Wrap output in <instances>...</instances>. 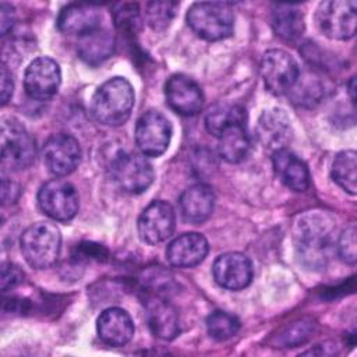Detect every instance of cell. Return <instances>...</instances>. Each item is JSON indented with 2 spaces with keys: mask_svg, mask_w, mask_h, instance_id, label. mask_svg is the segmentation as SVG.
Here are the masks:
<instances>
[{
  "mask_svg": "<svg viewBox=\"0 0 357 357\" xmlns=\"http://www.w3.org/2000/svg\"><path fill=\"white\" fill-rule=\"evenodd\" d=\"M336 222L328 212L308 211L296 222L294 243L297 255L310 269L326 266L336 250Z\"/></svg>",
  "mask_w": 357,
  "mask_h": 357,
  "instance_id": "1",
  "label": "cell"
},
{
  "mask_svg": "<svg viewBox=\"0 0 357 357\" xmlns=\"http://www.w3.org/2000/svg\"><path fill=\"white\" fill-rule=\"evenodd\" d=\"M134 106V89L123 77L105 81L93 93L89 105L93 119L109 127L126 123Z\"/></svg>",
  "mask_w": 357,
  "mask_h": 357,
  "instance_id": "2",
  "label": "cell"
},
{
  "mask_svg": "<svg viewBox=\"0 0 357 357\" xmlns=\"http://www.w3.org/2000/svg\"><path fill=\"white\" fill-rule=\"evenodd\" d=\"M20 245L28 265L36 269H46L59 258L61 234L54 223L38 222L25 229Z\"/></svg>",
  "mask_w": 357,
  "mask_h": 357,
  "instance_id": "3",
  "label": "cell"
},
{
  "mask_svg": "<svg viewBox=\"0 0 357 357\" xmlns=\"http://www.w3.org/2000/svg\"><path fill=\"white\" fill-rule=\"evenodd\" d=\"M188 26L205 40H220L233 33L234 14L220 1L194 3L187 11Z\"/></svg>",
  "mask_w": 357,
  "mask_h": 357,
  "instance_id": "4",
  "label": "cell"
},
{
  "mask_svg": "<svg viewBox=\"0 0 357 357\" xmlns=\"http://www.w3.org/2000/svg\"><path fill=\"white\" fill-rule=\"evenodd\" d=\"M36 156L35 141L31 134L14 119L1 123V163L10 170L29 167Z\"/></svg>",
  "mask_w": 357,
  "mask_h": 357,
  "instance_id": "5",
  "label": "cell"
},
{
  "mask_svg": "<svg viewBox=\"0 0 357 357\" xmlns=\"http://www.w3.org/2000/svg\"><path fill=\"white\" fill-rule=\"evenodd\" d=\"M356 1L331 0L319 3L315 21L319 31L329 39L347 40L356 33Z\"/></svg>",
  "mask_w": 357,
  "mask_h": 357,
  "instance_id": "6",
  "label": "cell"
},
{
  "mask_svg": "<svg viewBox=\"0 0 357 357\" xmlns=\"http://www.w3.org/2000/svg\"><path fill=\"white\" fill-rule=\"evenodd\" d=\"M261 75L269 92L273 95H284L297 85L300 68L297 61L287 52L271 49L262 56Z\"/></svg>",
  "mask_w": 357,
  "mask_h": 357,
  "instance_id": "7",
  "label": "cell"
},
{
  "mask_svg": "<svg viewBox=\"0 0 357 357\" xmlns=\"http://www.w3.org/2000/svg\"><path fill=\"white\" fill-rule=\"evenodd\" d=\"M38 204L49 218L59 222H68L78 212L79 198L71 183L54 178L40 187L38 192Z\"/></svg>",
  "mask_w": 357,
  "mask_h": 357,
  "instance_id": "8",
  "label": "cell"
},
{
  "mask_svg": "<svg viewBox=\"0 0 357 357\" xmlns=\"http://www.w3.org/2000/svg\"><path fill=\"white\" fill-rule=\"evenodd\" d=\"M134 138L142 155L156 158L165 153L170 144L172 126L160 112L148 110L137 120Z\"/></svg>",
  "mask_w": 357,
  "mask_h": 357,
  "instance_id": "9",
  "label": "cell"
},
{
  "mask_svg": "<svg viewBox=\"0 0 357 357\" xmlns=\"http://www.w3.org/2000/svg\"><path fill=\"white\" fill-rule=\"evenodd\" d=\"M112 177L123 191L141 194L152 184L155 173L152 165L144 156L120 153L112 162Z\"/></svg>",
  "mask_w": 357,
  "mask_h": 357,
  "instance_id": "10",
  "label": "cell"
},
{
  "mask_svg": "<svg viewBox=\"0 0 357 357\" xmlns=\"http://www.w3.org/2000/svg\"><path fill=\"white\" fill-rule=\"evenodd\" d=\"M81 162V146L70 134H53L43 145V163L54 176L73 173Z\"/></svg>",
  "mask_w": 357,
  "mask_h": 357,
  "instance_id": "11",
  "label": "cell"
},
{
  "mask_svg": "<svg viewBox=\"0 0 357 357\" xmlns=\"http://www.w3.org/2000/svg\"><path fill=\"white\" fill-rule=\"evenodd\" d=\"M60 82V67L50 57L35 59L24 74V89L26 95L35 100H47L54 96Z\"/></svg>",
  "mask_w": 357,
  "mask_h": 357,
  "instance_id": "12",
  "label": "cell"
},
{
  "mask_svg": "<svg viewBox=\"0 0 357 357\" xmlns=\"http://www.w3.org/2000/svg\"><path fill=\"white\" fill-rule=\"evenodd\" d=\"M176 226L174 209L166 201L151 202L138 219V234L146 244L155 245L173 234Z\"/></svg>",
  "mask_w": 357,
  "mask_h": 357,
  "instance_id": "13",
  "label": "cell"
},
{
  "mask_svg": "<svg viewBox=\"0 0 357 357\" xmlns=\"http://www.w3.org/2000/svg\"><path fill=\"white\" fill-rule=\"evenodd\" d=\"M167 105L178 114L192 116L201 112L204 93L199 85L184 74L172 75L165 85Z\"/></svg>",
  "mask_w": 357,
  "mask_h": 357,
  "instance_id": "14",
  "label": "cell"
},
{
  "mask_svg": "<svg viewBox=\"0 0 357 357\" xmlns=\"http://www.w3.org/2000/svg\"><path fill=\"white\" fill-rule=\"evenodd\" d=\"M212 272L219 286L227 290H241L252 279V264L244 254L226 252L215 259Z\"/></svg>",
  "mask_w": 357,
  "mask_h": 357,
  "instance_id": "15",
  "label": "cell"
},
{
  "mask_svg": "<svg viewBox=\"0 0 357 357\" xmlns=\"http://www.w3.org/2000/svg\"><path fill=\"white\" fill-rule=\"evenodd\" d=\"M208 250V241L202 234L183 233L167 245L166 258L173 266L192 268L205 259Z\"/></svg>",
  "mask_w": 357,
  "mask_h": 357,
  "instance_id": "16",
  "label": "cell"
},
{
  "mask_svg": "<svg viewBox=\"0 0 357 357\" xmlns=\"http://www.w3.org/2000/svg\"><path fill=\"white\" fill-rule=\"evenodd\" d=\"M98 336L110 346H123L134 336V324L130 314L119 307H110L100 312L96 322Z\"/></svg>",
  "mask_w": 357,
  "mask_h": 357,
  "instance_id": "17",
  "label": "cell"
},
{
  "mask_svg": "<svg viewBox=\"0 0 357 357\" xmlns=\"http://www.w3.org/2000/svg\"><path fill=\"white\" fill-rule=\"evenodd\" d=\"M257 134L261 144L273 152L286 148L291 137V124L287 114L282 109L265 110L258 120Z\"/></svg>",
  "mask_w": 357,
  "mask_h": 357,
  "instance_id": "18",
  "label": "cell"
},
{
  "mask_svg": "<svg viewBox=\"0 0 357 357\" xmlns=\"http://www.w3.org/2000/svg\"><path fill=\"white\" fill-rule=\"evenodd\" d=\"M272 165L276 176L290 190L303 192L310 187L307 165L289 149H278L272 153Z\"/></svg>",
  "mask_w": 357,
  "mask_h": 357,
  "instance_id": "19",
  "label": "cell"
},
{
  "mask_svg": "<svg viewBox=\"0 0 357 357\" xmlns=\"http://www.w3.org/2000/svg\"><path fill=\"white\" fill-rule=\"evenodd\" d=\"M102 14L92 4L71 3L61 8L57 17V28L70 35H84L100 26Z\"/></svg>",
  "mask_w": 357,
  "mask_h": 357,
  "instance_id": "20",
  "label": "cell"
},
{
  "mask_svg": "<svg viewBox=\"0 0 357 357\" xmlns=\"http://www.w3.org/2000/svg\"><path fill=\"white\" fill-rule=\"evenodd\" d=\"M215 205V194L206 184H194L185 188L178 199V208L183 219L188 223L205 222Z\"/></svg>",
  "mask_w": 357,
  "mask_h": 357,
  "instance_id": "21",
  "label": "cell"
},
{
  "mask_svg": "<svg viewBox=\"0 0 357 357\" xmlns=\"http://www.w3.org/2000/svg\"><path fill=\"white\" fill-rule=\"evenodd\" d=\"M146 321L152 333L163 340L174 339L180 332L177 310L158 296L146 300Z\"/></svg>",
  "mask_w": 357,
  "mask_h": 357,
  "instance_id": "22",
  "label": "cell"
},
{
  "mask_svg": "<svg viewBox=\"0 0 357 357\" xmlns=\"http://www.w3.org/2000/svg\"><path fill=\"white\" fill-rule=\"evenodd\" d=\"M78 56L91 66H98L107 60L114 52V36L99 26L78 38Z\"/></svg>",
  "mask_w": 357,
  "mask_h": 357,
  "instance_id": "23",
  "label": "cell"
},
{
  "mask_svg": "<svg viewBox=\"0 0 357 357\" xmlns=\"http://www.w3.org/2000/svg\"><path fill=\"white\" fill-rule=\"evenodd\" d=\"M271 25L279 38L286 42H294L304 32L303 13L293 4H273L271 10Z\"/></svg>",
  "mask_w": 357,
  "mask_h": 357,
  "instance_id": "24",
  "label": "cell"
},
{
  "mask_svg": "<svg viewBox=\"0 0 357 357\" xmlns=\"http://www.w3.org/2000/svg\"><path fill=\"white\" fill-rule=\"evenodd\" d=\"M218 139L219 155L229 163L241 162L250 151V138L245 124H237L227 128L218 137Z\"/></svg>",
  "mask_w": 357,
  "mask_h": 357,
  "instance_id": "25",
  "label": "cell"
},
{
  "mask_svg": "<svg viewBox=\"0 0 357 357\" xmlns=\"http://www.w3.org/2000/svg\"><path fill=\"white\" fill-rule=\"evenodd\" d=\"M245 120H247L245 110L241 106L231 105V103H222L209 109L205 117V126L212 135L219 137L223 131H226L233 126L245 124Z\"/></svg>",
  "mask_w": 357,
  "mask_h": 357,
  "instance_id": "26",
  "label": "cell"
},
{
  "mask_svg": "<svg viewBox=\"0 0 357 357\" xmlns=\"http://www.w3.org/2000/svg\"><path fill=\"white\" fill-rule=\"evenodd\" d=\"M332 178L344 191L354 195L357 191V153L342 151L335 156L332 165Z\"/></svg>",
  "mask_w": 357,
  "mask_h": 357,
  "instance_id": "27",
  "label": "cell"
},
{
  "mask_svg": "<svg viewBox=\"0 0 357 357\" xmlns=\"http://www.w3.org/2000/svg\"><path fill=\"white\" fill-rule=\"evenodd\" d=\"M208 333L216 340H227L237 335L240 329V321L225 311H215L206 318Z\"/></svg>",
  "mask_w": 357,
  "mask_h": 357,
  "instance_id": "28",
  "label": "cell"
},
{
  "mask_svg": "<svg viewBox=\"0 0 357 357\" xmlns=\"http://www.w3.org/2000/svg\"><path fill=\"white\" fill-rule=\"evenodd\" d=\"M314 332V322L308 319H300L286 326L278 336V347H296L305 343Z\"/></svg>",
  "mask_w": 357,
  "mask_h": 357,
  "instance_id": "29",
  "label": "cell"
},
{
  "mask_svg": "<svg viewBox=\"0 0 357 357\" xmlns=\"http://www.w3.org/2000/svg\"><path fill=\"white\" fill-rule=\"evenodd\" d=\"M177 3L174 1H149L145 7V21L153 31L167 28L174 17Z\"/></svg>",
  "mask_w": 357,
  "mask_h": 357,
  "instance_id": "30",
  "label": "cell"
},
{
  "mask_svg": "<svg viewBox=\"0 0 357 357\" xmlns=\"http://www.w3.org/2000/svg\"><path fill=\"white\" fill-rule=\"evenodd\" d=\"M114 24L126 32H137L141 25L139 8L135 3H120L113 7Z\"/></svg>",
  "mask_w": 357,
  "mask_h": 357,
  "instance_id": "31",
  "label": "cell"
},
{
  "mask_svg": "<svg viewBox=\"0 0 357 357\" xmlns=\"http://www.w3.org/2000/svg\"><path fill=\"white\" fill-rule=\"evenodd\" d=\"M356 226H347L336 240V251L339 258L346 264H356L357 259V240H356Z\"/></svg>",
  "mask_w": 357,
  "mask_h": 357,
  "instance_id": "32",
  "label": "cell"
},
{
  "mask_svg": "<svg viewBox=\"0 0 357 357\" xmlns=\"http://www.w3.org/2000/svg\"><path fill=\"white\" fill-rule=\"evenodd\" d=\"M24 279V272L13 265V264H3L1 266V276H0V286L3 291H7L8 289L15 287L20 284Z\"/></svg>",
  "mask_w": 357,
  "mask_h": 357,
  "instance_id": "33",
  "label": "cell"
},
{
  "mask_svg": "<svg viewBox=\"0 0 357 357\" xmlns=\"http://www.w3.org/2000/svg\"><path fill=\"white\" fill-rule=\"evenodd\" d=\"M77 251L78 254L75 257L79 258H93V259H102L106 258L107 252L106 250L99 245V244H93V243H82L79 245H77Z\"/></svg>",
  "mask_w": 357,
  "mask_h": 357,
  "instance_id": "34",
  "label": "cell"
},
{
  "mask_svg": "<svg viewBox=\"0 0 357 357\" xmlns=\"http://www.w3.org/2000/svg\"><path fill=\"white\" fill-rule=\"evenodd\" d=\"M0 85H1V103L6 105L8 102V99L13 95V78H11V73L7 70L6 66H1V74H0Z\"/></svg>",
  "mask_w": 357,
  "mask_h": 357,
  "instance_id": "35",
  "label": "cell"
},
{
  "mask_svg": "<svg viewBox=\"0 0 357 357\" xmlns=\"http://www.w3.org/2000/svg\"><path fill=\"white\" fill-rule=\"evenodd\" d=\"M20 194V187L18 184H15L13 180H7V177H3L1 181V198H3V204H10L14 202L18 198Z\"/></svg>",
  "mask_w": 357,
  "mask_h": 357,
  "instance_id": "36",
  "label": "cell"
},
{
  "mask_svg": "<svg viewBox=\"0 0 357 357\" xmlns=\"http://www.w3.org/2000/svg\"><path fill=\"white\" fill-rule=\"evenodd\" d=\"M14 24V10L10 4L1 3L0 6V26H1V35H6Z\"/></svg>",
  "mask_w": 357,
  "mask_h": 357,
  "instance_id": "37",
  "label": "cell"
},
{
  "mask_svg": "<svg viewBox=\"0 0 357 357\" xmlns=\"http://www.w3.org/2000/svg\"><path fill=\"white\" fill-rule=\"evenodd\" d=\"M354 84H356V79H354V77H351L350 81H349V85H347V86H349V92H350L351 102H354V99H356V98H354V88H356Z\"/></svg>",
  "mask_w": 357,
  "mask_h": 357,
  "instance_id": "38",
  "label": "cell"
}]
</instances>
